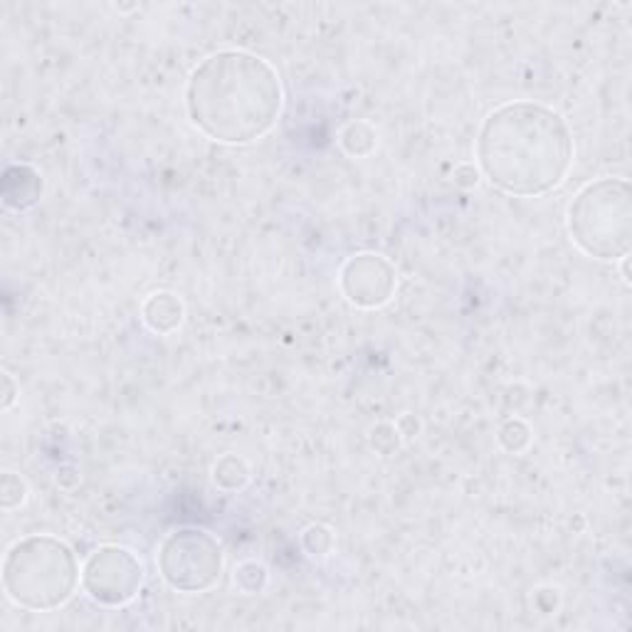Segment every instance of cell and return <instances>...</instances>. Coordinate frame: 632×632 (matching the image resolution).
<instances>
[{"label": "cell", "instance_id": "11", "mask_svg": "<svg viewBox=\"0 0 632 632\" xmlns=\"http://www.w3.org/2000/svg\"><path fill=\"white\" fill-rule=\"evenodd\" d=\"M339 144L349 156L353 158H365L375 151V144H379V136H375L373 126L365 122H351L341 128Z\"/></svg>", "mask_w": 632, "mask_h": 632}, {"label": "cell", "instance_id": "17", "mask_svg": "<svg viewBox=\"0 0 632 632\" xmlns=\"http://www.w3.org/2000/svg\"><path fill=\"white\" fill-rule=\"evenodd\" d=\"M3 383H5V398H3V410H10V405L15 403V385H13V375L3 373Z\"/></svg>", "mask_w": 632, "mask_h": 632}, {"label": "cell", "instance_id": "1", "mask_svg": "<svg viewBox=\"0 0 632 632\" xmlns=\"http://www.w3.org/2000/svg\"><path fill=\"white\" fill-rule=\"evenodd\" d=\"M474 151L482 176L501 193L539 198L566 183L576 148L571 126L556 109L517 99L492 109Z\"/></svg>", "mask_w": 632, "mask_h": 632}, {"label": "cell", "instance_id": "5", "mask_svg": "<svg viewBox=\"0 0 632 632\" xmlns=\"http://www.w3.org/2000/svg\"><path fill=\"white\" fill-rule=\"evenodd\" d=\"M223 566L221 541L203 529H176L158 549V573L168 588L185 596L213 590L223 578Z\"/></svg>", "mask_w": 632, "mask_h": 632}, {"label": "cell", "instance_id": "15", "mask_svg": "<svg viewBox=\"0 0 632 632\" xmlns=\"http://www.w3.org/2000/svg\"><path fill=\"white\" fill-rule=\"evenodd\" d=\"M529 442H531V430H529V425L523 422V420H507L501 425V430H499V444L507 452H521L523 448H529Z\"/></svg>", "mask_w": 632, "mask_h": 632}, {"label": "cell", "instance_id": "4", "mask_svg": "<svg viewBox=\"0 0 632 632\" xmlns=\"http://www.w3.org/2000/svg\"><path fill=\"white\" fill-rule=\"evenodd\" d=\"M568 235L583 255L600 262L628 260L632 242V193L625 178H598L573 195Z\"/></svg>", "mask_w": 632, "mask_h": 632}, {"label": "cell", "instance_id": "7", "mask_svg": "<svg viewBox=\"0 0 632 632\" xmlns=\"http://www.w3.org/2000/svg\"><path fill=\"white\" fill-rule=\"evenodd\" d=\"M339 286L346 302L359 309H379L393 300L398 290V270L379 252H359L343 262Z\"/></svg>", "mask_w": 632, "mask_h": 632}, {"label": "cell", "instance_id": "10", "mask_svg": "<svg viewBox=\"0 0 632 632\" xmlns=\"http://www.w3.org/2000/svg\"><path fill=\"white\" fill-rule=\"evenodd\" d=\"M213 482L225 492L242 489L250 482V464L237 458V454L227 452L213 464Z\"/></svg>", "mask_w": 632, "mask_h": 632}, {"label": "cell", "instance_id": "9", "mask_svg": "<svg viewBox=\"0 0 632 632\" xmlns=\"http://www.w3.org/2000/svg\"><path fill=\"white\" fill-rule=\"evenodd\" d=\"M183 316H185V306L173 292H154L142 304L144 324L158 336H168L178 331V326L183 324Z\"/></svg>", "mask_w": 632, "mask_h": 632}, {"label": "cell", "instance_id": "3", "mask_svg": "<svg viewBox=\"0 0 632 632\" xmlns=\"http://www.w3.org/2000/svg\"><path fill=\"white\" fill-rule=\"evenodd\" d=\"M82 571L69 543L49 533L18 539L3 558V590L13 606L33 612L63 608L75 596Z\"/></svg>", "mask_w": 632, "mask_h": 632}, {"label": "cell", "instance_id": "13", "mask_svg": "<svg viewBox=\"0 0 632 632\" xmlns=\"http://www.w3.org/2000/svg\"><path fill=\"white\" fill-rule=\"evenodd\" d=\"M27 499V482L20 477V474L5 470L3 477H0V504H3L5 511H13L18 507H23Z\"/></svg>", "mask_w": 632, "mask_h": 632}, {"label": "cell", "instance_id": "12", "mask_svg": "<svg viewBox=\"0 0 632 632\" xmlns=\"http://www.w3.org/2000/svg\"><path fill=\"white\" fill-rule=\"evenodd\" d=\"M233 580L235 588L245 592V596H255V592L264 590L267 580H270V573H267L260 561H242L235 566Z\"/></svg>", "mask_w": 632, "mask_h": 632}, {"label": "cell", "instance_id": "16", "mask_svg": "<svg viewBox=\"0 0 632 632\" xmlns=\"http://www.w3.org/2000/svg\"><path fill=\"white\" fill-rule=\"evenodd\" d=\"M371 444L379 452L383 454H391L393 450H398V444H400V430L395 428V425L391 422H381V425H375L373 432H371Z\"/></svg>", "mask_w": 632, "mask_h": 632}, {"label": "cell", "instance_id": "14", "mask_svg": "<svg viewBox=\"0 0 632 632\" xmlns=\"http://www.w3.org/2000/svg\"><path fill=\"white\" fill-rule=\"evenodd\" d=\"M302 543L304 549L309 551V556H329L331 549H334V531L329 527H324V523H312V527H306L302 531Z\"/></svg>", "mask_w": 632, "mask_h": 632}, {"label": "cell", "instance_id": "6", "mask_svg": "<svg viewBox=\"0 0 632 632\" xmlns=\"http://www.w3.org/2000/svg\"><path fill=\"white\" fill-rule=\"evenodd\" d=\"M144 586V563L124 546H99L82 566V588L97 606L124 608Z\"/></svg>", "mask_w": 632, "mask_h": 632}, {"label": "cell", "instance_id": "8", "mask_svg": "<svg viewBox=\"0 0 632 632\" xmlns=\"http://www.w3.org/2000/svg\"><path fill=\"white\" fill-rule=\"evenodd\" d=\"M43 195V176L30 166H10L3 181V203L10 211H30Z\"/></svg>", "mask_w": 632, "mask_h": 632}, {"label": "cell", "instance_id": "2", "mask_svg": "<svg viewBox=\"0 0 632 632\" xmlns=\"http://www.w3.org/2000/svg\"><path fill=\"white\" fill-rule=\"evenodd\" d=\"M284 89L280 72L247 49H221L193 67L185 82V112L205 138L247 146L280 122Z\"/></svg>", "mask_w": 632, "mask_h": 632}]
</instances>
